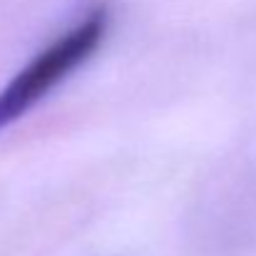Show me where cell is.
Segmentation results:
<instances>
[{"label": "cell", "mask_w": 256, "mask_h": 256, "mask_svg": "<svg viewBox=\"0 0 256 256\" xmlns=\"http://www.w3.org/2000/svg\"><path fill=\"white\" fill-rule=\"evenodd\" d=\"M110 30V10L97 5L42 48L28 65H22L10 82L0 90V132L22 120L58 85L94 58Z\"/></svg>", "instance_id": "obj_1"}]
</instances>
